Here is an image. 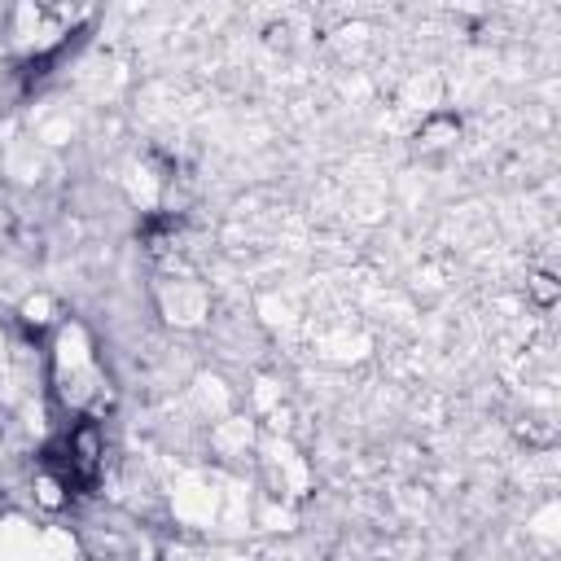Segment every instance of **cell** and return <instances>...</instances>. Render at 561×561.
I'll use <instances>...</instances> for the list:
<instances>
[{
  "instance_id": "obj_1",
  "label": "cell",
  "mask_w": 561,
  "mask_h": 561,
  "mask_svg": "<svg viewBox=\"0 0 561 561\" xmlns=\"http://www.w3.org/2000/svg\"><path fill=\"white\" fill-rule=\"evenodd\" d=\"M53 469L61 473V482L66 486H83L92 473H96V434L83 425V430H75V434H66L61 438V447H53Z\"/></svg>"
}]
</instances>
